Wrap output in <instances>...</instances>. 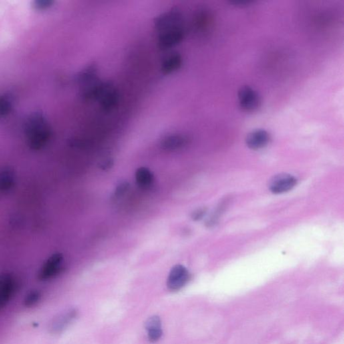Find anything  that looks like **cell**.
I'll list each match as a JSON object with an SVG mask.
<instances>
[{"instance_id": "cell-1", "label": "cell", "mask_w": 344, "mask_h": 344, "mask_svg": "<svg viewBox=\"0 0 344 344\" xmlns=\"http://www.w3.org/2000/svg\"><path fill=\"white\" fill-rule=\"evenodd\" d=\"M25 133L28 146L33 150H40L47 145L52 136V131L43 113H31L26 119Z\"/></svg>"}, {"instance_id": "cell-2", "label": "cell", "mask_w": 344, "mask_h": 344, "mask_svg": "<svg viewBox=\"0 0 344 344\" xmlns=\"http://www.w3.org/2000/svg\"><path fill=\"white\" fill-rule=\"evenodd\" d=\"M183 17L178 10L173 9L163 13L155 20L154 26L161 33L182 28Z\"/></svg>"}, {"instance_id": "cell-3", "label": "cell", "mask_w": 344, "mask_h": 344, "mask_svg": "<svg viewBox=\"0 0 344 344\" xmlns=\"http://www.w3.org/2000/svg\"><path fill=\"white\" fill-rule=\"evenodd\" d=\"M239 104L246 112H255L261 105V97L258 91L249 85H244L238 91Z\"/></svg>"}, {"instance_id": "cell-4", "label": "cell", "mask_w": 344, "mask_h": 344, "mask_svg": "<svg viewBox=\"0 0 344 344\" xmlns=\"http://www.w3.org/2000/svg\"><path fill=\"white\" fill-rule=\"evenodd\" d=\"M18 283L11 274L0 275V311L8 305L17 291Z\"/></svg>"}, {"instance_id": "cell-5", "label": "cell", "mask_w": 344, "mask_h": 344, "mask_svg": "<svg viewBox=\"0 0 344 344\" xmlns=\"http://www.w3.org/2000/svg\"><path fill=\"white\" fill-rule=\"evenodd\" d=\"M190 279V273L182 265H176L172 268L169 274L167 285L169 289L176 291L186 285Z\"/></svg>"}, {"instance_id": "cell-6", "label": "cell", "mask_w": 344, "mask_h": 344, "mask_svg": "<svg viewBox=\"0 0 344 344\" xmlns=\"http://www.w3.org/2000/svg\"><path fill=\"white\" fill-rule=\"evenodd\" d=\"M297 178L292 175L280 174L272 179L269 188L274 194H282L292 190L297 185Z\"/></svg>"}, {"instance_id": "cell-7", "label": "cell", "mask_w": 344, "mask_h": 344, "mask_svg": "<svg viewBox=\"0 0 344 344\" xmlns=\"http://www.w3.org/2000/svg\"><path fill=\"white\" fill-rule=\"evenodd\" d=\"M184 38V32L182 28L164 32L159 36L158 47L162 50H167L179 45Z\"/></svg>"}, {"instance_id": "cell-8", "label": "cell", "mask_w": 344, "mask_h": 344, "mask_svg": "<svg viewBox=\"0 0 344 344\" xmlns=\"http://www.w3.org/2000/svg\"><path fill=\"white\" fill-rule=\"evenodd\" d=\"M77 315V311L74 309H68L59 314L51 322L50 331L54 334L62 333L74 321Z\"/></svg>"}, {"instance_id": "cell-9", "label": "cell", "mask_w": 344, "mask_h": 344, "mask_svg": "<svg viewBox=\"0 0 344 344\" xmlns=\"http://www.w3.org/2000/svg\"><path fill=\"white\" fill-rule=\"evenodd\" d=\"M270 135L264 129H257L250 132L246 138V143L250 149L259 150L269 144Z\"/></svg>"}, {"instance_id": "cell-10", "label": "cell", "mask_w": 344, "mask_h": 344, "mask_svg": "<svg viewBox=\"0 0 344 344\" xmlns=\"http://www.w3.org/2000/svg\"><path fill=\"white\" fill-rule=\"evenodd\" d=\"M190 143V138L186 135L174 134L164 137L161 141V147L163 150L172 152L182 150Z\"/></svg>"}, {"instance_id": "cell-11", "label": "cell", "mask_w": 344, "mask_h": 344, "mask_svg": "<svg viewBox=\"0 0 344 344\" xmlns=\"http://www.w3.org/2000/svg\"><path fill=\"white\" fill-rule=\"evenodd\" d=\"M98 101L103 110L106 112H110L118 106L119 102L118 90L113 85L108 90L105 91Z\"/></svg>"}, {"instance_id": "cell-12", "label": "cell", "mask_w": 344, "mask_h": 344, "mask_svg": "<svg viewBox=\"0 0 344 344\" xmlns=\"http://www.w3.org/2000/svg\"><path fill=\"white\" fill-rule=\"evenodd\" d=\"M183 63L182 55L178 53H174L167 57L163 61L161 70L164 74H170L181 68Z\"/></svg>"}, {"instance_id": "cell-13", "label": "cell", "mask_w": 344, "mask_h": 344, "mask_svg": "<svg viewBox=\"0 0 344 344\" xmlns=\"http://www.w3.org/2000/svg\"><path fill=\"white\" fill-rule=\"evenodd\" d=\"M135 180L137 184L141 188H148L154 182V177L150 169L141 167L135 172Z\"/></svg>"}, {"instance_id": "cell-14", "label": "cell", "mask_w": 344, "mask_h": 344, "mask_svg": "<svg viewBox=\"0 0 344 344\" xmlns=\"http://www.w3.org/2000/svg\"><path fill=\"white\" fill-rule=\"evenodd\" d=\"M97 81V68L93 65L87 67L77 75V82L85 87L92 84Z\"/></svg>"}, {"instance_id": "cell-15", "label": "cell", "mask_w": 344, "mask_h": 344, "mask_svg": "<svg viewBox=\"0 0 344 344\" xmlns=\"http://www.w3.org/2000/svg\"><path fill=\"white\" fill-rule=\"evenodd\" d=\"M13 107V100L9 95L0 96V117L9 114Z\"/></svg>"}, {"instance_id": "cell-16", "label": "cell", "mask_w": 344, "mask_h": 344, "mask_svg": "<svg viewBox=\"0 0 344 344\" xmlns=\"http://www.w3.org/2000/svg\"><path fill=\"white\" fill-rule=\"evenodd\" d=\"M41 292L40 290H31L26 296L24 303L27 307H33L36 304L39 303L41 299Z\"/></svg>"}, {"instance_id": "cell-17", "label": "cell", "mask_w": 344, "mask_h": 344, "mask_svg": "<svg viewBox=\"0 0 344 344\" xmlns=\"http://www.w3.org/2000/svg\"><path fill=\"white\" fill-rule=\"evenodd\" d=\"M54 4L52 0H37L34 2L33 7L37 11H43L50 9Z\"/></svg>"}, {"instance_id": "cell-18", "label": "cell", "mask_w": 344, "mask_h": 344, "mask_svg": "<svg viewBox=\"0 0 344 344\" xmlns=\"http://www.w3.org/2000/svg\"><path fill=\"white\" fill-rule=\"evenodd\" d=\"M162 326V322L160 317L158 316H153V317L149 318L145 323V328L147 331H150L152 329H160Z\"/></svg>"}, {"instance_id": "cell-19", "label": "cell", "mask_w": 344, "mask_h": 344, "mask_svg": "<svg viewBox=\"0 0 344 344\" xmlns=\"http://www.w3.org/2000/svg\"><path fill=\"white\" fill-rule=\"evenodd\" d=\"M129 186L130 185L127 182H121L120 184L117 185L114 191L115 197H121L124 195L129 190Z\"/></svg>"}, {"instance_id": "cell-20", "label": "cell", "mask_w": 344, "mask_h": 344, "mask_svg": "<svg viewBox=\"0 0 344 344\" xmlns=\"http://www.w3.org/2000/svg\"><path fill=\"white\" fill-rule=\"evenodd\" d=\"M147 331H148L149 339L152 342L158 341L162 335V331L161 328L160 329H152Z\"/></svg>"}, {"instance_id": "cell-21", "label": "cell", "mask_w": 344, "mask_h": 344, "mask_svg": "<svg viewBox=\"0 0 344 344\" xmlns=\"http://www.w3.org/2000/svg\"><path fill=\"white\" fill-rule=\"evenodd\" d=\"M205 214V210L204 209H198L192 212L191 217L193 220H198L201 219Z\"/></svg>"}, {"instance_id": "cell-22", "label": "cell", "mask_w": 344, "mask_h": 344, "mask_svg": "<svg viewBox=\"0 0 344 344\" xmlns=\"http://www.w3.org/2000/svg\"><path fill=\"white\" fill-rule=\"evenodd\" d=\"M230 3L238 7H247L253 3L251 1H247V0H234V1H231Z\"/></svg>"}, {"instance_id": "cell-23", "label": "cell", "mask_w": 344, "mask_h": 344, "mask_svg": "<svg viewBox=\"0 0 344 344\" xmlns=\"http://www.w3.org/2000/svg\"><path fill=\"white\" fill-rule=\"evenodd\" d=\"M112 162L111 160H107L106 162H104V164H102V168L103 170H105V169H109L111 168V166H112Z\"/></svg>"}]
</instances>
